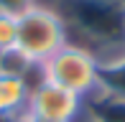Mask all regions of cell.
Masks as SVG:
<instances>
[{
  "instance_id": "obj_1",
  "label": "cell",
  "mask_w": 125,
  "mask_h": 122,
  "mask_svg": "<svg viewBox=\"0 0 125 122\" xmlns=\"http://www.w3.org/2000/svg\"><path fill=\"white\" fill-rule=\"evenodd\" d=\"M61 18L66 28L74 26L89 41L102 46L97 61L125 53V8L115 0H66Z\"/></svg>"
},
{
  "instance_id": "obj_2",
  "label": "cell",
  "mask_w": 125,
  "mask_h": 122,
  "mask_svg": "<svg viewBox=\"0 0 125 122\" xmlns=\"http://www.w3.org/2000/svg\"><path fill=\"white\" fill-rule=\"evenodd\" d=\"M66 23L59 10L46 5H33L18 15V38L15 46L33 64L41 66L49 56H54L61 46H66Z\"/></svg>"
},
{
  "instance_id": "obj_3",
  "label": "cell",
  "mask_w": 125,
  "mask_h": 122,
  "mask_svg": "<svg viewBox=\"0 0 125 122\" xmlns=\"http://www.w3.org/2000/svg\"><path fill=\"white\" fill-rule=\"evenodd\" d=\"M41 79L74 92L77 97H87V94L97 92L100 61L89 48L66 43L41 64Z\"/></svg>"
},
{
  "instance_id": "obj_4",
  "label": "cell",
  "mask_w": 125,
  "mask_h": 122,
  "mask_svg": "<svg viewBox=\"0 0 125 122\" xmlns=\"http://www.w3.org/2000/svg\"><path fill=\"white\" fill-rule=\"evenodd\" d=\"M79 109H82V97H77L74 92L61 89L46 79H38L36 84H31L26 112L59 122H74Z\"/></svg>"
},
{
  "instance_id": "obj_5",
  "label": "cell",
  "mask_w": 125,
  "mask_h": 122,
  "mask_svg": "<svg viewBox=\"0 0 125 122\" xmlns=\"http://www.w3.org/2000/svg\"><path fill=\"white\" fill-rule=\"evenodd\" d=\"M28 92H31L28 79L0 74V114H10V117L23 114L28 104Z\"/></svg>"
},
{
  "instance_id": "obj_6",
  "label": "cell",
  "mask_w": 125,
  "mask_h": 122,
  "mask_svg": "<svg viewBox=\"0 0 125 122\" xmlns=\"http://www.w3.org/2000/svg\"><path fill=\"white\" fill-rule=\"evenodd\" d=\"M97 92H102L105 99L125 102V53L112 56V59H107V61H100Z\"/></svg>"
},
{
  "instance_id": "obj_7",
  "label": "cell",
  "mask_w": 125,
  "mask_h": 122,
  "mask_svg": "<svg viewBox=\"0 0 125 122\" xmlns=\"http://www.w3.org/2000/svg\"><path fill=\"white\" fill-rule=\"evenodd\" d=\"M33 69H38V64H33L18 46H15V48H8V51H0V74L28 79V74H31ZM28 81H31V79H28Z\"/></svg>"
},
{
  "instance_id": "obj_8",
  "label": "cell",
  "mask_w": 125,
  "mask_h": 122,
  "mask_svg": "<svg viewBox=\"0 0 125 122\" xmlns=\"http://www.w3.org/2000/svg\"><path fill=\"white\" fill-rule=\"evenodd\" d=\"M92 120L94 122H125V102L102 97V102L94 104L92 109Z\"/></svg>"
},
{
  "instance_id": "obj_9",
  "label": "cell",
  "mask_w": 125,
  "mask_h": 122,
  "mask_svg": "<svg viewBox=\"0 0 125 122\" xmlns=\"http://www.w3.org/2000/svg\"><path fill=\"white\" fill-rule=\"evenodd\" d=\"M15 38H18V15L0 13V51L15 48Z\"/></svg>"
},
{
  "instance_id": "obj_10",
  "label": "cell",
  "mask_w": 125,
  "mask_h": 122,
  "mask_svg": "<svg viewBox=\"0 0 125 122\" xmlns=\"http://www.w3.org/2000/svg\"><path fill=\"white\" fill-rule=\"evenodd\" d=\"M36 0H0V13H8V15H21L26 13L28 8H33Z\"/></svg>"
},
{
  "instance_id": "obj_11",
  "label": "cell",
  "mask_w": 125,
  "mask_h": 122,
  "mask_svg": "<svg viewBox=\"0 0 125 122\" xmlns=\"http://www.w3.org/2000/svg\"><path fill=\"white\" fill-rule=\"evenodd\" d=\"M21 122H59V120H49V117H38V114L23 112V114H21Z\"/></svg>"
},
{
  "instance_id": "obj_12",
  "label": "cell",
  "mask_w": 125,
  "mask_h": 122,
  "mask_svg": "<svg viewBox=\"0 0 125 122\" xmlns=\"http://www.w3.org/2000/svg\"><path fill=\"white\" fill-rule=\"evenodd\" d=\"M0 122H21V114H18V117H10V114H0Z\"/></svg>"
},
{
  "instance_id": "obj_13",
  "label": "cell",
  "mask_w": 125,
  "mask_h": 122,
  "mask_svg": "<svg viewBox=\"0 0 125 122\" xmlns=\"http://www.w3.org/2000/svg\"><path fill=\"white\" fill-rule=\"evenodd\" d=\"M115 3H117V5H120V8H125V0H115Z\"/></svg>"
},
{
  "instance_id": "obj_14",
  "label": "cell",
  "mask_w": 125,
  "mask_h": 122,
  "mask_svg": "<svg viewBox=\"0 0 125 122\" xmlns=\"http://www.w3.org/2000/svg\"><path fill=\"white\" fill-rule=\"evenodd\" d=\"M89 122H94V120H89Z\"/></svg>"
}]
</instances>
